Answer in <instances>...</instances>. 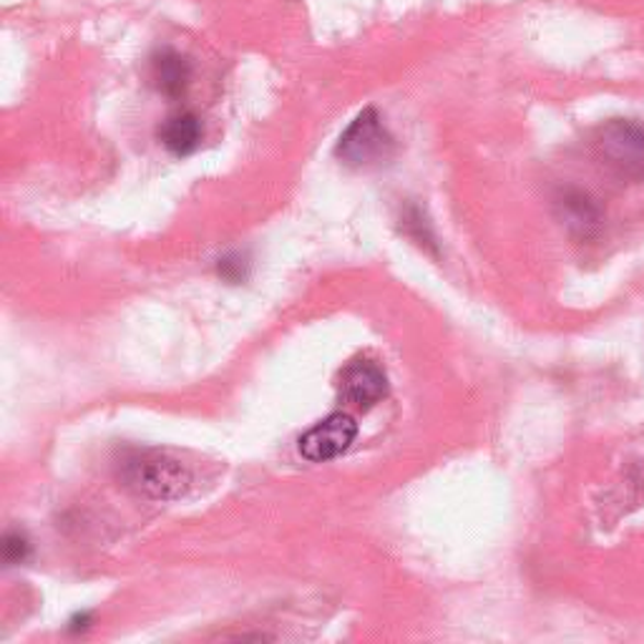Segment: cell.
Returning a JSON list of instances; mask_svg holds the SVG:
<instances>
[{
  "mask_svg": "<svg viewBox=\"0 0 644 644\" xmlns=\"http://www.w3.org/2000/svg\"><path fill=\"white\" fill-rule=\"evenodd\" d=\"M122 481L151 502H174L192 486V473L182 461L161 451H129L118 463Z\"/></svg>",
  "mask_w": 644,
  "mask_h": 644,
  "instance_id": "6da1fadb",
  "label": "cell"
},
{
  "mask_svg": "<svg viewBox=\"0 0 644 644\" xmlns=\"http://www.w3.org/2000/svg\"><path fill=\"white\" fill-rule=\"evenodd\" d=\"M595 149L601 164L620 180H644V124L630 122V118L607 122L597 131Z\"/></svg>",
  "mask_w": 644,
  "mask_h": 644,
  "instance_id": "7a4b0ae2",
  "label": "cell"
},
{
  "mask_svg": "<svg viewBox=\"0 0 644 644\" xmlns=\"http://www.w3.org/2000/svg\"><path fill=\"white\" fill-rule=\"evenodd\" d=\"M393 137L386 131L376 108H366V112L355 116L350 126L343 131L335 154L337 159H343L347 166L368 169L386 164V161L393 157Z\"/></svg>",
  "mask_w": 644,
  "mask_h": 644,
  "instance_id": "3957f363",
  "label": "cell"
},
{
  "mask_svg": "<svg viewBox=\"0 0 644 644\" xmlns=\"http://www.w3.org/2000/svg\"><path fill=\"white\" fill-rule=\"evenodd\" d=\"M355 436H358V423L345 413H333L300 438V453L312 463L337 459L353 446Z\"/></svg>",
  "mask_w": 644,
  "mask_h": 644,
  "instance_id": "277c9868",
  "label": "cell"
},
{
  "mask_svg": "<svg viewBox=\"0 0 644 644\" xmlns=\"http://www.w3.org/2000/svg\"><path fill=\"white\" fill-rule=\"evenodd\" d=\"M554 215L559 225L576 240H595L605 227V211L591 194L582 189H562L554 197Z\"/></svg>",
  "mask_w": 644,
  "mask_h": 644,
  "instance_id": "5b68a950",
  "label": "cell"
},
{
  "mask_svg": "<svg viewBox=\"0 0 644 644\" xmlns=\"http://www.w3.org/2000/svg\"><path fill=\"white\" fill-rule=\"evenodd\" d=\"M341 393L347 403L358 405V409H372L388 393L386 370L368 358L347 363L341 372Z\"/></svg>",
  "mask_w": 644,
  "mask_h": 644,
  "instance_id": "8992f818",
  "label": "cell"
},
{
  "mask_svg": "<svg viewBox=\"0 0 644 644\" xmlns=\"http://www.w3.org/2000/svg\"><path fill=\"white\" fill-rule=\"evenodd\" d=\"M192 79V64L186 61L182 54L176 50H161L154 58H151V81L154 87L164 93V96H182L189 87Z\"/></svg>",
  "mask_w": 644,
  "mask_h": 644,
  "instance_id": "52a82bcc",
  "label": "cell"
},
{
  "mask_svg": "<svg viewBox=\"0 0 644 644\" xmlns=\"http://www.w3.org/2000/svg\"><path fill=\"white\" fill-rule=\"evenodd\" d=\"M159 139L174 157H189L202 143V124L194 114H176L161 126Z\"/></svg>",
  "mask_w": 644,
  "mask_h": 644,
  "instance_id": "ba28073f",
  "label": "cell"
},
{
  "mask_svg": "<svg viewBox=\"0 0 644 644\" xmlns=\"http://www.w3.org/2000/svg\"><path fill=\"white\" fill-rule=\"evenodd\" d=\"M401 222H403L405 234H409L415 244H421V248L436 252L434 230H430V225L426 222V217H423V211L418 207H409V209H405Z\"/></svg>",
  "mask_w": 644,
  "mask_h": 644,
  "instance_id": "9c48e42d",
  "label": "cell"
},
{
  "mask_svg": "<svg viewBox=\"0 0 644 644\" xmlns=\"http://www.w3.org/2000/svg\"><path fill=\"white\" fill-rule=\"evenodd\" d=\"M31 554V541L21 531H8L3 537V562L8 566L23 564Z\"/></svg>",
  "mask_w": 644,
  "mask_h": 644,
  "instance_id": "30bf717a",
  "label": "cell"
},
{
  "mask_svg": "<svg viewBox=\"0 0 644 644\" xmlns=\"http://www.w3.org/2000/svg\"><path fill=\"white\" fill-rule=\"evenodd\" d=\"M217 273L222 279H227V283H242V279H248V273H250V265L248 260L242 257V254H227V257L219 260L217 265Z\"/></svg>",
  "mask_w": 644,
  "mask_h": 644,
  "instance_id": "8fae6325",
  "label": "cell"
},
{
  "mask_svg": "<svg viewBox=\"0 0 644 644\" xmlns=\"http://www.w3.org/2000/svg\"><path fill=\"white\" fill-rule=\"evenodd\" d=\"M89 624H91V614L83 612V614H76V617H73L69 630H71V632H83V630H89Z\"/></svg>",
  "mask_w": 644,
  "mask_h": 644,
  "instance_id": "7c38bea8",
  "label": "cell"
}]
</instances>
